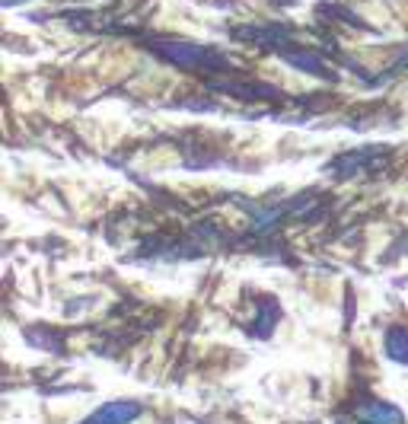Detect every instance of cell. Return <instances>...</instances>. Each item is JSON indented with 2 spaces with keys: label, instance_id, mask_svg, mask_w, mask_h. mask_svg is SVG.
Here are the masks:
<instances>
[{
  "label": "cell",
  "instance_id": "4",
  "mask_svg": "<svg viewBox=\"0 0 408 424\" xmlns=\"http://www.w3.org/2000/svg\"><path fill=\"white\" fill-rule=\"evenodd\" d=\"M386 351L389 357L402 360V364H408V332L405 328H389L386 335Z\"/></svg>",
  "mask_w": 408,
  "mask_h": 424
},
{
  "label": "cell",
  "instance_id": "1",
  "mask_svg": "<svg viewBox=\"0 0 408 424\" xmlns=\"http://www.w3.org/2000/svg\"><path fill=\"white\" fill-rule=\"evenodd\" d=\"M140 418L137 402H108L102 408H96L83 424H131Z\"/></svg>",
  "mask_w": 408,
  "mask_h": 424
},
{
  "label": "cell",
  "instance_id": "3",
  "mask_svg": "<svg viewBox=\"0 0 408 424\" xmlns=\"http://www.w3.org/2000/svg\"><path fill=\"white\" fill-rule=\"evenodd\" d=\"M357 418H363L367 424H405L402 411L395 405H382V402H363L357 408Z\"/></svg>",
  "mask_w": 408,
  "mask_h": 424
},
{
  "label": "cell",
  "instance_id": "2",
  "mask_svg": "<svg viewBox=\"0 0 408 424\" xmlns=\"http://www.w3.org/2000/svg\"><path fill=\"white\" fill-rule=\"evenodd\" d=\"M157 52L166 55L172 64H182V67H191V64H217V61H208V58H214V55L204 52V48H195V45H159Z\"/></svg>",
  "mask_w": 408,
  "mask_h": 424
}]
</instances>
